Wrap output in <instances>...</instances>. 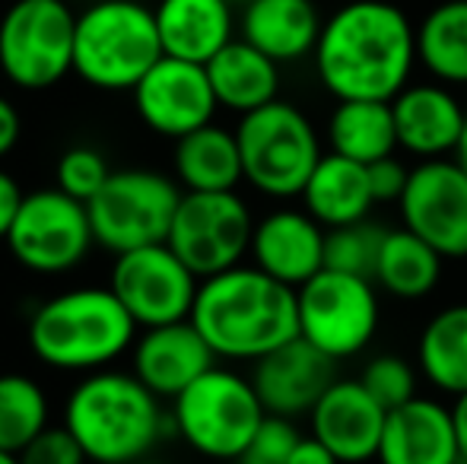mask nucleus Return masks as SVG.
Instances as JSON below:
<instances>
[{"label": "nucleus", "instance_id": "29", "mask_svg": "<svg viewBox=\"0 0 467 464\" xmlns=\"http://www.w3.org/2000/svg\"><path fill=\"white\" fill-rule=\"evenodd\" d=\"M445 258L432 245H426L410 230H388L381 242L379 264H375V286L394 299H423L442 280Z\"/></svg>", "mask_w": 467, "mask_h": 464}, {"label": "nucleus", "instance_id": "10", "mask_svg": "<svg viewBox=\"0 0 467 464\" xmlns=\"http://www.w3.org/2000/svg\"><path fill=\"white\" fill-rule=\"evenodd\" d=\"M299 303V337L334 363L363 353L379 331V286L366 277L321 271L296 290Z\"/></svg>", "mask_w": 467, "mask_h": 464}, {"label": "nucleus", "instance_id": "43", "mask_svg": "<svg viewBox=\"0 0 467 464\" xmlns=\"http://www.w3.org/2000/svg\"><path fill=\"white\" fill-rule=\"evenodd\" d=\"M0 464H19L16 455H10V452H0Z\"/></svg>", "mask_w": 467, "mask_h": 464}, {"label": "nucleus", "instance_id": "4", "mask_svg": "<svg viewBox=\"0 0 467 464\" xmlns=\"http://www.w3.org/2000/svg\"><path fill=\"white\" fill-rule=\"evenodd\" d=\"M26 337L42 366L89 376L130 353L137 322L109 286H74L32 312Z\"/></svg>", "mask_w": 467, "mask_h": 464}, {"label": "nucleus", "instance_id": "39", "mask_svg": "<svg viewBox=\"0 0 467 464\" xmlns=\"http://www.w3.org/2000/svg\"><path fill=\"white\" fill-rule=\"evenodd\" d=\"M19 134H23V118H19V108L13 106L6 96H0V160L13 153V147L19 143Z\"/></svg>", "mask_w": 467, "mask_h": 464}, {"label": "nucleus", "instance_id": "3", "mask_svg": "<svg viewBox=\"0 0 467 464\" xmlns=\"http://www.w3.org/2000/svg\"><path fill=\"white\" fill-rule=\"evenodd\" d=\"M61 423L80 442L89 464H134L153 459L162 436L172 433L169 410L130 369H102L83 376L67 391Z\"/></svg>", "mask_w": 467, "mask_h": 464}, {"label": "nucleus", "instance_id": "5", "mask_svg": "<svg viewBox=\"0 0 467 464\" xmlns=\"http://www.w3.org/2000/svg\"><path fill=\"white\" fill-rule=\"evenodd\" d=\"M162 55L156 13L140 0H96L77 13L74 74L102 93L134 89Z\"/></svg>", "mask_w": 467, "mask_h": 464}, {"label": "nucleus", "instance_id": "16", "mask_svg": "<svg viewBox=\"0 0 467 464\" xmlns=\"http://www.w3.org/2000/svg\"><path fill=\"white\" fill-rule=\"evenodd\" d=\"M388 410L363 388L359 378H337L312 407V436L331 449L340 464H366L379 459Z\"/></svg>", "mask_w": 467, "mask_h": 464}, {"label": "nucleus", "instance_id": "38", "mask_svg": "<svg viewBox=\"0 0 467 464\" xmlns=\"http://www.w3.org/2000/svg\"><path fill=\"white\" fill-rule=\"evenodd\" d=\"M26 194L19 188V181L10 172L0 169V242H6V235L13 230V220H16L19 207H23Z\"/></svg>", "mask_w": 467, "mask_h": 464}, {"label": "nucleus", "instance_id": "22", "mask_svg": "<svg viewBox=\"0 0 467 464\" xmlns=\"http://www.w3.org/2000/svg\"><path fill=\"white\" fill-rule=\"evenodd\" d=\"M153 13L162 51L179 61L207 67L233 38H239V19L229 0H160Z\"/></svg>", "mask_w": 467, "mask_h": 464}, {"label": "nucleus", "instance_id": "35", "mask_svg": "<svg viewBox=\"0 0 467 464\" xmlns=\"http://www.w3.org/2000/svg\"><path fill=\"white\" fill-rule=\"evenodd\" d=\"M299 439L302 433L296 429L293 420H286V417H267L258 433H254L252 446L245 449V455L235 464H289V455H293Z\"/></svg>", "mask_w": 467, "mask_h": 464}, {"label": "nucleus", "instance_id": "45", "mask_svg": "<svg viewBox=\"0 0 467 464\" xmlns=\"http://www.w3.org/2000/svg\"><path fill=\"white\" fill-rule=\"evenodd\" d=\"M229 4H233V6H245L248 0H229Z\"/></svg>", "mask_w": 467, "mask_h": 464}, {"label": "nucleus", "instance_id": "19", "mask_svg": "<svg viewBox=\"0 0 467 464\" xmlns=\"http://www.w3.org/2000/svg\"><path fill=\"white\" fill-rule=\"evenodd\" d=\"M216 366V356L201 331L188 322L147 328L130 347V372L160 401L172 404L203 372Z\"/></svg>", "mask_w": 467, "mask_h": 464}, {"label": "nucleus", "instance_id": "17", "mask_svg": "<svg viewBox=\"0 0 467 464\" xmlns=\"http://www.w3.org/2000/svg\"><path fill=\"white\" fill-rule=\"evenodd\" d=\"M334 366L337 363L331 356L296 337V341L283 344L280 350L267 353L265 359H258L248 378H252L267 417L296 420V417L312 414L321 395L337 382Z\"/></svg>", "mask_w": 467, "mask_h": 464}, {"label": "nucleus", "instance_id": "14", "mask_svg": "<svg viewBox=\"0 0 467 464\" xmlns=\"http://www.w3.org/2000/svg\"><path fill=\"white\" fill-rule=\"evenodd\" d=\"M400 226L445 261L467 258V175L455 160H426L410 169L398 201Z\"/></svg>", "mask_w": 467, "mask_h": 464}, {"label": "nucleus", "instance_id": "12", "mask_svg": "<svg viewBox=\"0 0 467 464\" xmlns=\"http://www.w3.org/2000/svg\"><path fill=\"white\" fill-rule=\"evenodd\" d=\"M254 223L258 220L235 191H185L166 245L197 277L207 280L242 264V258L252 252Z\"/></svg>", "mask_w": 467, "mask_h": 464}, {"label": "nucleus", "instance_id": "37", "mask_svg": "<svg viewBox=\"0 0 467 464\" xmlns=\"http://www.w3.org/2000/svg\"><path fill=\"white\" fill-rule=\"evenodd\" d=\"M407 179H410V169L398 160V156H388L381 162H372L369 166V188L375 204H398L400 194L407 188Z\"/></svg>", "mask_w": 467, "mask_h": 464}, {"label": "nucleus", "instance_id": "23", "mask_svg": "<svg viewBox=\"0 0 467 464\" xmlns=\"http://www.w3.org/2000/svg\"><path fill=\"white\" fill-rule=\"evenodd\" d=\"M321 26L315 0H248L239 13V38L277 64L312 57Z\"/></svg>", "mask_w": 467, "mask_h": 464}, {"label": "nucleus", "instance_id": "33", "mask_svg": "<svg viewBox=\"0 0 467 464\" xmlns=\"http://www.w3.org/2000/svg\"><path fill=\"white\" fill-rule=\"evenodd\" d=\"M359 382H363V388L369 391L388 414L417 397V369H413L404 356H394V353L372 356L369 363L363 366Z\"/></svg>", "mask_w": 467, "mask_h": 464}, {"label": "nucleus", "instance_id": "8", "mask_svg": "<svg viewBox=\"0 0 467 464\" xmlns=\"http://www.w3.org/2000/svg\"><path fill=\"white\" fill-rule=\"evenodd\" d=\"M182 185L156 169H118L87 204L96 245L109 254H128L162 245L182 204Z\"/></svg>", "mask_w": 467, "mask_h": 464}, {"label": "nucleus", "instance_id": "40", "mask_svg": "<svg viewBox=\"0 0 467 464\" xmlns=\"http://www.w3.org/2000/svg\"><path fill=\"white\" fill-rule=\"evenodd\" d=\"M289 464H340V461L334 459L331 449L321 446L315 436H302V439L296 442L293 455H289Z\"/></svg>", "mask_w": 467, "mask_h": 464}, {"label": "nucleus", "instance_id": "44", "mask_svg": "<svg viewBox=\"0 0 467 464\" xmlns=\"http://www.w3.org/2000/svg\"><path fill=\"white\" fill-rule=\"evenodd\" d=\"M134 464H166V461H156V459H143V461H134Z\"/></svg>", "mask_w": 467, "mask_h": 464}, {"label": "nucleus", "instance_id": "32", "mask_svg": "<svg viewBox=\"0 0 467 464\" xmlns=\"http://www.w3.org/2000/svg\"><path fill=\"white\" fill-rule=\"evenodd\" d=\"M385 232L388 230H381V226L372 223V220H363V223H353V226H340V230H327L325 267L327 271H340V273H353V277L372 280Z\"/></svg>", "mask_w": 467, "mask_h": 464}, {"label": "nucleus", "instance_id": "34", "mask_svg": "<svg viewBox=\"0 0 467 464\" xmlns=\"http://www.w3.org/2000/svg\"><path fill=\"white\" fill-rule=\"evenodd\" d=\"M115 169H109L105 156L99 153L93 147H70L67 153L57 160V169H55V179L64 194H70L74 201H89L96 198L99 191L105 188V181L111 179Z\"/></svg>", "mask_w": 467, "mask_h": 464}, {"label": "nucleus", "instance_id": "20", "mask_svg": "<svg viewBox=\"0 0 467 464\" xmlns=\"http://www.w3.org/2000/svg\"><path fill=\"white\" fill-rule=\"evenodd\" d=\"M398 150L426 160H451L464 134L467 112L451 87L436 80L410 83L391 102Z\"/></svg>", "mask_w": 467, "mask_h": 464}, {"label": "nucleus", "instance_id": "2", "mask_svg": "<svg viewBox=\"0 0 467 464\" xmlns=\"http://www.w3.org/2000/svg\"><path fill=\"white\" fill-rule=\"evenodd\" d=\"M191 325L216 359L254 366L299 337V303L293 286H283L254 264H239L201 280Z\"/></svg>", "mask_w": 467, "mask_h": 464}, {"label": "nucleus", "instance_id": "24", "mask_svg": "<svg viewBox=\"0 0 467 464\" xmlns=\"http://www.w3.org/2000/svg\"><path fill=\"white\" fill-rule=\"evenodd\" d=\"M375 207L369 166H359L337 153H325L302 191V211L325 230H340L369 220Z\"/></svg>", "mask_w": 467, "mask_h": 464}, {"label": "nucleus", "instance_id": "36", "mask_svg": "<svg viewBox=\"0 0 467 464\" xmlns=\"http://www.w3.org/2000/svg\"><path fill=\"white\" fill-rule=\"evenodd\" d=\"M19 464H89L87 452L80 449V442L67 433L64 423H51L42 436L29 442L23 452L16 455Z\"/></svg>", "mask_w": 467, "mask_h": 464}, {"label": "nucleus", "instance_id": "41", "mask_svg": "<svg viewBox=\"0 0 467 464\" xmlns=\"http://www.w3.org/2000/svg\"><path fill=\"white\" fill-rule=\"evenodd\" d=\"M451 417H455V429H458V446H462V459L467 461V391L462 397H455L451 404Z\"/></svg>", "mask_w": 467, "mask_h": 464}, {"label": "nucleus", "instance_id": "25", "mask_svg": "<svg viewBox=\"0 0 467 464\" xmlns=\"http://www.w3.org/2000/svg\"><path fill=\"white\" fill-rule=\"evenodd\" d=\"M207 77L220 108L235 115H252L280 99V64L252 48L245 38H233L207 64Z\"/></svg>", "mask_w": 467, "mask_h": 464}, {"label": "nucleus", "instance_id": "15", "mask_svg": "<svg viewBox=\"0 0 467 464\" xmlns=\"http://www.w3.org/2000/svg\"><path fill=\"white\" fill-rule=\"evenodd\" d=\"M130 93H134V108L140 121L153 134L172 137V140H182L213 124V115L220 108L207 67L169 55H162Z\"/></svg>", "mask_w": 467, "mask_h": 464}, {"label": "nucleus", "instance_id": "31", "mask_svg": "<svg viewBox=\"0 0 467 464\" xmlns=\"http://www.w3.org/2000/svg\"><path fill=\"white\" fill-rule=\"evenodd\" d=\"M51 427V401L45 388L23 372L0 376V452L19 455Z\"/></svg>", "mask_w": 467, "mask_h": 464}, {"label": "nucleus", "instance_id": "11", "mask_svg": "<svg viewBox=\"0 0 467 464\" xmlns=\"http://www.w3.org/2000/svg\"><path fill=\"white\" fill-rule=\"evenodd\" d=\"M4 245L19 267L55 277L89 258L96 235L83 201H74L61 188H38L26 194Z\"/></svg>", "mask_w": 467, "mask_h": 464}, {"label": "nucleus", "instance_id": "46", "mask_svg": "<svg viewBox=\"0 0 467 464\" xmlns=\"http://www.w3.org/2000/svg\"><path fill=\"white\" fill-rule=\"evenodd\" d=\"M458 464H467V461H464V459H462V461H458Z\"/></svg>", "mask_w": 467, "mask_h": 464}, {"label": "nucleus", "instance_id": "26", "mask_svg": "<svg viewBox=\"0 0 467 464\" xmlns=\"http://www.w3.org/2000/svg\"><path fill=\"white\" fill-rule=\"evenodd\" d=\"M172 169L182 191L194 194L235 191L239 181H245L235 130L223 128V124H207V128L175 140Z\"/></svg>", "mask_w": 467, "mask_h": 464}, {"label": "nucleus", "instance_id": "13", "mask_svg": "<svg viewBox=\"0 0 467 464\" xmlns=\"http://www.w3.org/2000/svg\"><path fill=\"white\" fill-rule=\"evenodd\" d=\"M109 290L121 299L137 328L147 331L188 322L201 290V277L162 242V245L118 254L109 273Z\"/></svg>", "mask_w": 467, "mask_h": 464}, {"label": "nucleus", "instance_id": "1", "mask_svg": "<svg viewBox=\"0 0 467 464\" xmlns=\"http://www.w3.org/2000/svg\"><path fill=\"white\" fill-rule=\"evenodd\" d=\"M315 74L337 102H394L417 70V26L391 0H347L321 26Z\"/></svg>", "mask_w": 467, "mask_h": 464}, {"label": "nucleus", "instance_id": "18", "mask_svg": "<svg viewBox=\"0 0 467 464\" xmlns=\"http://www.w3.org/2000/svg\"><path fill=\"white\" fill-rule=\"evenodd\" d=\"M325 242L327 230L306 211L277 207L254 223L252 235V264L283 286H306L325 271Z\"/></svg>", "mask_w": 467, "mask_h": 464}, {"label": "nucleus", "instance_id": "30", "mask_svg": "<svg viewBox=\"0 0 467 464\" xmlns=\"http://www.w3.org/2000/svg\"><path fill=\"white\" fill-rule=\"evenodd\" d=\"M417 61L436 83L467 87V0H442L420 19Z\"/></svg>", "mask_w": 467, "mask_h": 464}, {"label": "nucleus", "instance_id": "42", "mask_svg": "<svg viewBox=\"0 0 467 464\" xmlns=\"http://www.w3.org/2000/svg\"><path fill=\"white\" fill-rule=\"evenodd\" d=\"M451 160L458 162V166L464 169V175H467V124H464V134H462V140H458V150H455V156Z\"/></svg>", "mask_w": 467, "mask_h": 464}, {"label": "nucleus", "instance_id": "7", "mask_svg": "<svg viewBox=\"0 0 467 464\" xmlns=\"http://www.w3.org/2000/svg\"><path fill=\"white\" fill-rule=\"evenodd\" d=\"M245 181L274 201L302 198L315 166L321 162V137L293 102L277 99L235 124Z\"/></svg>", "mask_w": 467, "mask_h": 464}, {"label": "nucleus", "instance_id": "27", "mask_svg": "<svg viewBox=\"0 0 467 464\" xmlns=\"http://www.w3.org/2000/svg\"><path fill=\"white\" fill-rule=\"evenodd\" d=\"M420 376L436 391L462 397L467 391V303L439 309L417 341Z\"/></svg>", "mask_w": 467, "mask_h": 464}, {"label": "nucleus", "instance_id": "6", "mask_svg": "<svg viewBox=\"0 0 467 464\" xmlns=\"http://www.w3.org/2000/svg\"><path fill=\"white\" fill-rule=\"evenodd\" d=\"M172 433L210 461H239L267 410L252 378L229 366H213L169 404Z\"/></svg>", "mask_w": 467, "mask_h": 464}, {"label": "nucleus", "instance_id": "21", "mask_svg": "<svg viewBox=\"0 0 467 464\" xmlns=\"http://www.w3.org/2000/svg\"><path fill=\"white\" fill-rule=\"evenodd\" d=\"M379 464H458L462 446L451 407L436 397H413L391 410L379 446Z\"/></svg>", "mask_w": 467, "mask_h": 464}, {"label": "nucleus", "instance_id": "9", "mask_svg": "<svg viewBox=\"0 0 467 464\" xmlns=\"http://www.w3.org/2000/svg\"><path fill=\"white\" fill-rule=\"evenodd\" d=\"M77 13L67 0H16L0 16V74L19 89H48L74 74Z\"/></svg>", "mask_w": 467, "mask_h": 464}, {"label": "nucleus", "instance_id": "28", "mask_svg": "<svg viewBox=\"0 0 467 464\" xmlns=\"http://www.w3.org/2000/svg\"><path fill=\"white\" fill-rule=\"evenodd\" d=\"M398 150L391 102H337L327 118V153L372 166Z\"/></svg>", "mask_w": 467, "mask_h": 464}]
</instances>
